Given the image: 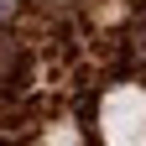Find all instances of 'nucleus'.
I'll return each instance as SVG.
<instances>
[{
  "label": "nucleus",
  "instance_id": "obj_1",
  "mask_svg": "<svg viewBox=\"0 0 146 146\" xmlns=\"http://www.w3.org/2000/svg\"><path fill=\"white\" fill-rule=\"evenodd\" d=\"M104 146H146V84H120L99 99Z\"/></svg>",
  "mask_w": 146,
  "mask_h": 146
}]
</instances>
